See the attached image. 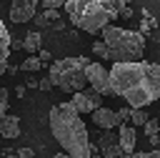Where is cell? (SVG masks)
I'll return each instance as SVG.
<instances>
[{
    "mask_svg": "<svg viewBox=\"0 0 160 158\" xmlns=\"http://www.w3.org/2000/svg\"><path fill=\"white\" fill-rule=\"evenodd\" d=\"M112 95L128 100L132 110H142L145 105L160 100V65L138 60V63H115L110 70Z\"/></svg>",
    "mask_w": 160,
    "mask_h": 158,
    "instance_id": "6da1fadb",
    "label": "cell"
},
{
    "mask_svg": "<svg viewBox=\"0 0 160 158\" xmlns=\"http://www.w3.org/2000/svg\"><path fill=\"white\" fill-rule=\"evenodd\" d=\"M50 130L55 140L65 148L70 158H95L100 155L98 148L90 143L88 125L80 120V113L70 103H58L50 108Z\"/></svg>",
    "mask_w": 160,
    "mask_h": 158,
    "instance_id": "7a4b0ae2",
    "label": "cell"
},
{
    "mask_svg": "<svg viewBox=\"0 0 160 158\" xmlns=\"http://www.w3.org/2000/svg\"><path fill=\"white\" fill-rule=\"evenodd\" d=\"M62 8L68 10L75 28H80V30H85L90 35H98L110 25V20L118 18L120 3H110V0H68Z\"/></svg>",
    "mask_w": 160,
    "mask_h": 158,
    "instance_id": "3957f363",
    "label": "cell"
},
{
    "mask_svg": "<svg viewBox=\"0 0 160 158\" xmlns=\"http://www.w3.org/2000/svg\"><path fill=\"white\" fill-rule=\"evenodd\" d=\"M102 43L108 48V55L115 63H138L142 60V50H145V38L138 30H128L120 25H108L102 33Z\"/></svg>",
    "mask_w": 160,
    "mask_h": 158,
    "instance_id": "277c9868",
    "label": "cell"
},
{
    "mask_svg": "<svg viewBox=\"0 0 160 158\" xmlns=\"http://www.w3.org/2000/svg\"><path fill=\"white\" fill-rule=\"evenodd\" d=\"M90 65V60L85 55H75V58H62V60H52L48 68V78L52 83V88H60L65 93H80L88 85L85 78V68Z\"/></svg>",
    "mask_w": 160,
    "mask_h": 158,
    "instance_id": "5b68a950",
    "label": "cell"
},
{
    "mask_svg": "<svg viewBox=\"0 0 160 158\" xmlns=\"http://www.w3.org/2000/svg\"><path fill=\"white\" fill-rule=\"evenodd\" d=\"M85 78H88V85L102 98V95H112V88H110V73L105 65L100 63H90L85 68Z\"/></svg>",
    "mask_w": 160,
    "mask_h": 158,
    "instance_id": "8992f818",
    "label": "cell"
},
{
    "mask_svg": "<svg viewBox=\"0 0 160 158\" xmlns=\"http://www.w3.org/2000/svg\"><path fill=\"white\" fill-rule=\"evenodd\" d=\"M68 103H70V105H72L78 113H90V115H92L98 108H102V105H100V95H98L92 88H85V90L75 93V95H72Z\"/></svg>",
    "mask_w": 160,
    "mask_h": 158,
    "instance_id": "52a82bcc",
    "label": "cell"
},
{
    "mask_svg": "<svg viewBox=\"0 0 160 158\" xmlns=\"http://www.w3.org/2000/svg\"><path fill=\"white\" fill-rule=\"evenodd\" d=\"M35 0H12L10 3V20L12 23H28L35 18Z\"/></svg>",
    "mask_w": 160,
    "mask_h": 158,
    "instance_id": "ba28073f",
    "label": "cell"
},
{
    "mask_svg": "<svg viewBox=\"0 0 160 158\" xmlns=\"http://www.w3.org/2000/svg\"><path fill=\"white\" fill-rule=\"evenodd\" d=\"M92 123L98 128H102V130H115L120 125V120H118V115H115L112 108H98L92 113Z\"/></svg>",
    "mask_w": 160,
    "mask_h": 158,
    "instance_id": "9c48e42d",
    "label": "cell"
},
{
    "mask_svg": "<svg viewBox=\"0 0 160 158\" xmlns=\"http://www.w3.org/2000/svg\"><path fill=\"white\" fill-rule=\"evenodd\" d=\"M118 145L122 150V155H132V148H135V128L132 125H120L118 128Z\"/></svg>",
    "mask_w": 160,
    "mask_h": 158,
    "instance_id": "30bf717a",
    "label": "cell"
},
{
    "mask_svg": "<svg viewBox=\"0 0 160 158\" xmlns=\"http://www.w3.org/2000/svg\"><path fill=\"white\" fill-rule=\"evenodd\" d=\"M0 135L8 140L18 138L20 135V118L18 115H2L0 118Z\"/></svg>",
    "mask_w": 160,
    "mask_h": 158,
    "instance_id": "8fae6325",
    "label": "cell"
},
{
    "mask_svg": "<svg viewBox=\"0 0 160 158\" xmlns=\"http://www.w3.org/2000/svg\"><path fill=\"white\" fill-rule=\"evenodd\" d=\"M10 45H12V40H10V33H8V28L0 23V75H2V73H5V68H8Z\"/></svg>",
    "mask_w": 160,
    "mask_h": 158,
    "instance_id": "7c38bea8",
    "label": "cell"
},
{
    "mask_svg": "<svg viewBox=\"0 0 160 158\" xmlns=\"http://www.w3.org/2000/svg\"><path fill=\"white\" fill-rule=\"evenodd\" d=\"M25 53H40V48H42V35H40V30H30L28 35H25V40H22V45H20Z\"/></svg>",
    "mask_w": 160,
    "mask_h": 158,
    "instance_id": "4fadbf2b",
    "label": "cell"
},
{
    "mask_svg": "<svg viewBox=\"0 0 160 158\" xmlns=\"http://www.w3.org/2000/svg\"><path fill=\"white\" fill-rule=\"evenodd\" d=\"M152 28H155V18H150V15L142 10V23H140V30H138V33L145 38V35H150V33H152Z\"/></svg>",
    "mask_w": 160,
    "mask_h": 158,
    "instance_id": "5bb4252c",
    "label": "cell"
},
{
    "mask_svg": "<svg viewBox=\"0 0 160 158\" xmlns=\"http://www.w3.org/2000/svg\"><path fill=\"white\" fill-rule=\"evenodd\" d=\"M22 70H28V73H35V70H40L42 68V63L38 60V55H30V58H25L22 60V65H20Z\"/></svg>",
    "mask_w": 160,
    "mask_h": 158,
    "instance_id": "9a60e30c",
    "label": "cell"
},
{
    "mask_svg": "<svg viewBox=\"0 0 160 158\" xmlns=\"http://www.w3.org/2000/svg\"><path fill=\"white\" fill-rule=\"evenodd\" d=\"M142 130H145V135H148V138H152V135H160V120H155V118H148V123L142 125Z\"/></svg>",
    "mask_w": 160,
    "mask_h": 158,
    "instance_id": "2e32d148",
    "label": "cell"
},
{
    "mask_svg": "<svg viewBox=\"0 0 160 158\" xmlns=\"http://www.w3.org/2000/svg\"><path fill=\"white\" fill-rule=\"evenodd\" d=\"M90 50H92V53H95L100 60H110V55H108V48H105V43H102V40H95V43L90 45Z\"/></svg>",
    "mask_w": 160,
    "mask_h": 158,
    "instance_id": "e0dca14e",
    "label": "cell"
},
{
    "mask_svg": "<svg viewBox=\"0 0 160 158\" xmlns=\"http://www.w3.org/2000/svg\"><path fill=\"white\" fill-rule=\"evenodd\" d=\"M130 120H132V125H145V123H148V113H145V110H132V108H130Z\"/></svg>",
    "mask_w": 160,
    "mask_h": 158,
    "instance_id": "ac0fdd59",
    "label": "cell"
},
{
    "mask_svg": "<svg viewBox=\"0 0 160 158\" xmlns=\"http://www.w3.org/2000/svg\"><path fill=\"white\" fill-rule=\"evenodd\" d=\"M8 108H10V95H8V88H0V118L8 115Z\"/></svg>",
    "mask_w": 160,
    "mask_h": 158,
    "instance_id": "d6986e66",
    "label": "cell"
},
{
    "mask_svg": "<svg viewBox=\"0 0 160 158\" xmlns=\"http://www.w3.org/2000/svg\"><path fill=\"white\" fill-rule=\"evenodd\" d=\"M120 155H122V150H120L118 143L110 145V148H105V150H100V158H120Z\"/></svg>",
    "mask_w": 160,
    "mask_h": 158,
    "instance_id": "ffe728a7",
    "label": "cell"
},
{
    "mask_svg": "<svg viewBox=\"0 0 160 158\" xmlns=\"http://www.w3.org/2000/svg\"><path fill=\"white\" fill-rule=\"evenodd\" d=\"M128 158H160V150H145V153H132Z\"/></svg>",
    "mask_w": 160,
    "mask_h": 158,
    "instance_id": "44dd1931",
    "label": "cell"
},
{
    "mask_svg": "<svg viewBox=\"0 0 160 158\" xmlns=\"http://www.w3.org/2000/svg\"><path fill=\"white\" fill-rule=\"evenodd\" d=\"M62 5H65V3H60V0H45V3H42L45 10H58V8H62Z\"/></svg>",
    "mask_w": 160,
    "mask_h": 158,
    "instance_id": "7402d4cb",
    "label": "cell"
},
{
    "mask_svg": "<svg viewBox=\"0 0 160 158\" xmlns=\"http://www.w3.org/2000/svg\"><path fill=\"white\" fill-rule=\"evenodd\" d=\"M38 88H40V90H52V83H50V78H48V75H45V78H40Z\"/></svg>",
    "mask_w": 160,
    "mask_h": 158,
    "instance_id": "603a6c76",
    "label": "cell"
},
{
    "mask_svg": "<svg viewBox=\"0 0 160 158\" xmlns=\"http://www.w3.org/2000/svg\"><path fill=\"white\" fill-rule=\"evenodd\" d=\"M15 155H18V158H35V153H32L30 148H18Z\"/></svg>",
    "mask_w": 160,
    "mask_h": 158,
    "instance_id": "cb8c5ba5",
    "label": "cell"
},
{
    "mask_svg": "<svg viewBox=\"0 0 160 158\" xmlns=\"http://www.w3.org/2000/svg\"><path fill=\"white\" fill-rule=\"evenodd\" d=\"M38 60H40V63H52V55H50L48 50H40V53H38Z\"/></svg>",
    "mask_w": 160,
    "mask_h": 158,
    "instance_id": "d4e9b609",
    "label": "cell"
},
{
    "mask_svg": "<svg viewBox=\"0 0 160 158\" xmlns=\"http://www.w3.org/2000/svg\"><path fill=\"white\" fill-rule=\"evenodd\" d=\"M28 88H38V80L35 78H28Z\"/></svg>",
    "mask_w": 160,
    "mask_h": 158,
    "instance_id": "484cf974",
    "label": "cell"
},
{
    "mask_svg": "<svg viewBox=\"0 0 160 158\" xmlns=\"http://www.w3.org/2000/svg\"><path fill=\"white\" fill-rule=\"evenodd\" d=\"M15 93H18V98H22V95H25V88H22V85H18V88H15Z\"/></svg>",
    "mask_w": 160,
    "mask_h": 158,
    "instance_id": "4316f807",
    "label": "cell"
},
{
    "mask_svg": "<svg viewBox=\"0 0 160 158\" xmlns=\"http://www.w3.org/2000/svg\"><path fill=\"white\" fill-rule=\"evenodd\" d=\"M158 143H160V135H152V138H150V145H152V148H155V145H158Z\"/></svg>",
    "mask_w": 160,
    "mask_h": 158,
    "instance_id": "83f0119b",
    "label": "cell"
},
{
    "mask_svg": "<svg viewBox=\"0 0 160 158\" xmlns=\"http://www.w3.org/2000/svg\"><path fill=\"white\" fill-rule=\"evenodd\" d=\"M52 158H70V155H65V153H58V155H52Z\"/></svg>",
    "mask_w": 160,
    "mask_h": 158,
    "instance_id": "f1b7e54d",
    "label": "cell"
},
{
    "mask_svg": "<svg viewBox=\"0 0 160 158\" xmlns=\"http://www.w3.org/2000/svg\"><path fill=\"white\" fill-rule=\"evenodd\" d=\"M95 158H100V155H95Z\"/></svg>",
    "mask_w": 160,
    "mask_h": 158,
    "instance_id": "f546056e",
    "label": "cell"
}]
</instances>
